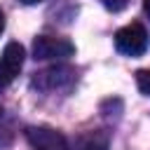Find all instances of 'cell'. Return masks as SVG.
<instances>
[{"mask_svg": "<svg viewBox=\"0 0 150 150\" xmlns=\"http://www.w3.org/2000/svg\"><path fill=\"white\" fill-rule=\"evenodd\" d=\"M0 117H2V108H0Z\"/></svg>", "mask_w": 150, "mask_h": 150, "instance_id": "7c38bea8", "label": "cell"}, {"mask_svg": "<svg viewBox=\"0 0 150 150\" xmlns=\"http://www.w3.org/2000/svg\"><path fill=\"white\" fill-rule=\"evenodd\" d=\"M143 7H145V12L150 14V0H143Z\"/></svg>", "mask_w": 150, "mask_h": 150, "instance_id": "8fae6325", "label": "cell"}, {"mask_svg": "<svg viewBox=\"0 0 150 150\" xmlns=\"http://www.w3.org/2000/svg\"><path fill=\"white\" fill-rule=\"evenodd\" d=\"M26 141L33 150H68V141L52 127H28Z\"/></svg>", "mask_w": 150, "mask_h": 150, "instance_id": "277c9868", "label": "cell"}, {"mask_svg": "<svg viewBox=\"0 0 150 150\" xmlns=\"http://www.w3.org/2000/svg\"><path fill=\"white\" fill-rule=\"evenodd\" d=\"M75 54V45L66 38L56 35H38L33 40V59L49 61V59H68Z\"/></svg>", "mask_w": 150, "mask_h": 150, "instance_id": "7a4b0ae2", "label": "cell"}, {"mask_svg": "<svg viewBox=\"0 0 150 150\" xmlns=\"http://www.w3.org/2000/svg\"><path fill=\"white\" fill-rule=\"evenodd\" d=\"M75 150H108V134L105 131H89L77 138Z\"/></svg>", "mask_w": 150, "mask_h": 150, "instance_id": "8992f818", "label": "cell"}, {"mask_svg": "<svg viewBox=\"0 0 150 150\" xmlns=\"http://www.w3.org/2000/svg\"><path fill=\"white\" fill-rule=\"evenodd\" d=\"M23 5H38V2H42V0H21Z\"/></svg>", "mask_w": 150, "mask_h": 150, "instance_id": "30bf717a", "label": "cell"}, {"mask_svg": "<svg viewBox=\"0 0 150 150\" xmlns=\"http://www.w3.org/2000/svg\"><path fill=\"white\" fill-rule=\"evenodd\" d=\"M136 87H138L141 94L150 96V68H143V70L136 73Z\"/></svg>", "mask_w": 150, "mask_h": 150, "instance_id": "52a82bcc", "label": "cell"}, {"mask_svg": "<svg viewBox=\"0 0 150 150\" xmlns=\"http://www.w3.org/2000/svg\"><path fill=\"white\" fill-rule=\"evenodd\" d=\"M73 80H75L73 68H68V66H54V68H47V70L38 73V75H35V80H33V84H35L38 89L54 91V89L68 87Z\"/></svg>", "mask_w": 150, "mask_h": 150, "instance_id": "5b68a950", "label": "cell"}, {"mask_svg": "<svg viewBox=\"0 0 150 150\" xmlns=\"http://www.w3.org/2000/svg\"><path fill=\"white\" fill-rule=\"evenodd\" d=\"M115 47L127 56H141L148 49V30L138 21L127 23L115 33Z\"/></svg>", "mask_w": 150, "mask_h": 150, "instance_id": "6da1fadb", "label": "cell"}, {"mask_svg": "<svg viewBox=\"0 0 150 150\" xmlns=\"http://www.w3.org/2000/svg\"><path fill=\"white\" fill-rule=\"evenodd\" d=\"M103 5H105V9H110V12H120V9H124L127 5H129V0H101Z\"/></svg>", "mask_w": 150, "mask_h": 150, "instance_id": "ba28073f", "label": "cell"}, {"mask_svg": "<svg viewBox=\"0 0 150 150\" xmlns=\"http://www.w3.org/2000/svg\"><path fill=\"white\" fill-rule=\"evenodd\" d=\"M23 59H26V49L19 42H9L2 49V56H0V91L7 89L16 80V75L21 73Z\"/></svg>", "mask_w": 150, "mask_h": 150, "instance_id": "3957f363", "label": "cell"}, {"mask_svg": "<svg viewBox=\"0 0 150 150\" xmlns=\"http://www.w3.org/2000/svg\"><path fill=\"white\" fill-rule=\"evenodd\" d=\"M2 28H5V14H2V9H0V33H2Z\"/></svg>", "mask_w": 150, "mask_h": 150, "instance_id": "9c48e42d", "label": "cell"}]
</instances>
